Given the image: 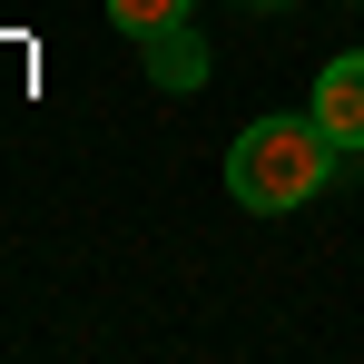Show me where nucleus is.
<instances>
[{
    "label": "nucleus",
    "instance_id": "obj_1",
    "mask_svg": "<svg viewBox=\"0 0 364 364\" xmlns=\"http://www.w3.org/2000/svg\"><path fill=\"white\" fill-rule=\"evenodd\" d=\"M325 178H335V138L315 128V109H305V119H256L237 148H227V187H237V207H256V217L315 207Z\"/></svg>",
    "mask_w": 364,
    "mask_h": 364
},
{
    "label": "nucleus",
    "instance_id": "obj_2",
    "mask_svg": "<svg viewBox=\"0 0 364 364\" xmlns=\"http://www.w3.org/2000/svg\"><path fill=\"white\" fill-rule=\"evenodd\" d=\"M315 128H325L335 148H364V50L315 69Z\"/></svg>",
    "mask_w": 364,
    "mask_h": 364
},
{
    "label": "nucleus",
    "instance_id": "obj_4",
    "mask_svg": "<svg viewBox=\"0 0 364 364\" xmlns=\"http://www.w3.org/2000/svg\"><path fill=\"white\" fill-rule=\"evenodd\" d=\"M187 10H197V0H109V20H119V30H128V40H138V50H148L158 30H178Z\"/></svg>",
    "mask_w": 364,
    "mask_h": 364
},
{
    "label": "nucleus",
    "instance_id": "obj_5",
    "mask_svg": "<svg viewBox=\"0 0 364 364\" xmlns=\"http://www.w3.org/2000/svg\"><path fill=\"white\" fill-rule=\"evenodd\" d=\"M256 10H276V0H256Z\"/></svg>",
    "mask_w": 364,
    "mask_h": 364
},
{
    "label": "nucleus",
    "instance_id": "obj_3",
    "mask_svg": "<svg viewBox=\"0 0 364 364\" xmlns=\"http://www.w3.org/2000/svg\"><path fill=\"white\" fill-rule=\"evenodd\" d=\"M148 79L178 89V99H187V89H207V40H197L187 20H178V30H158V40H148Z\"/></svg>",
    "mask_w": 364,
    "mask_h": 364
}]
</instances>
